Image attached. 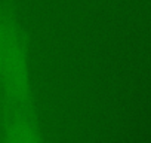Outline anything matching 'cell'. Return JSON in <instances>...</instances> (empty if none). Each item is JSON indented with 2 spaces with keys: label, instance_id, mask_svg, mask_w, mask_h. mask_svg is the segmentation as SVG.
Here are the masks:
<instances>
[{
  "label": "cell",
  "instance_id": "cell-1",
  "mask_svg": "<svg viewBox=\"0 0 151 143\" xmlns=\"http://www.w3.org/2000/svg\"><path fill=\"white\" fill-rule=\"evenodd\" d=\"M0 76L9 93L22 98L25 90V69H24V51L15 26L0 17Z\"/></svg>",
  "mask_w": 151,
  "mask_h": 143
}]
</instances>
